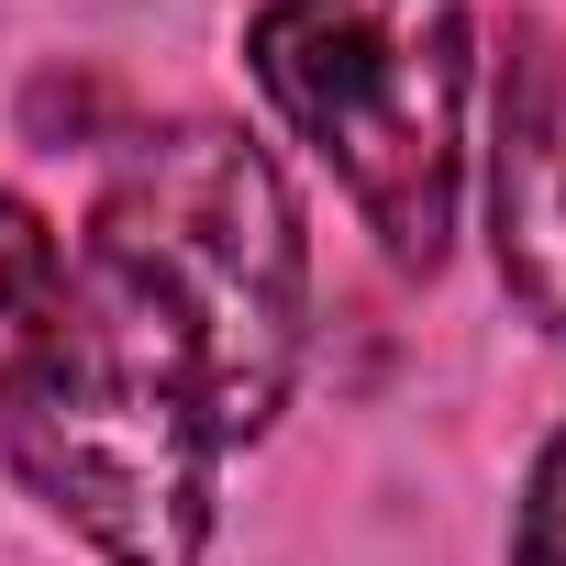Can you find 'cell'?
Masks as SVG:
<instances>
[{"mask_svg":"<svg viewBox=\"0 0 566 566\" xmlns=\"http://www.w3.org/2000/svg\"><path fill=\"white\" fill-rule=\"evenodd\" d=\"M301 312H312V266H301L290 178L233 123L145 134L101 178L90 233L67 255V334L222 455L266 433L290 400Z\"/></svg>","mask_w":566,"mask_h":566,"instance_id":"obj_1","label":"cell"},{"mask_svg":"<svg viewBox=\"0 0 566 566\" xmlns=\"http://www.w3.org/2000/svg\"><path fill=\"white\" fill-rule=\"evenodd\" d=\"M255 78L389 244V266H444L467 178V0H266Z\"/></svg>","mask_w":566,"mask_h":566,"instance_id":"obj_2","label":"cell"},{"mask_svg":"<svg viewBox=\"0 0 566 566\" xmlns=\"http://www.w3.org/2000/svg\"><path fill=\"white\" fill-rule=\"evenodd\" d=\"M500 266L566 334V78H544L500 123Z\"/></svg>","mask_w":566,"mask_h":566,"instance_id":"obj_3","label":"cell"},{"mask_svg":"<svg viewBox=\"0 0 566 566\" xmlns=\"http://www.w3.org/2000/svg\"><path fill=\"white\" fill-rule=\"evenodd\" d=\"M67 334V244L34 200L0 189V389H23Z\"/></svg>","mask_w":566,"mask_h":566,"instance_id":"obj_4","label":"cell"},{"mask_svg":"<svg viewBox=\"0 0 566 566\" xmlns=\"http://www.w3.org/2000/svg\"><path fill=\"white\" fill-rule=\"evenodd\" d=\"M511 566H566V433L533 455V489H522V544Z\"/></svg>","mask_w":566,"mask_h":566,"instance_id":"obj_5","label":"cell"}]
</instances>
